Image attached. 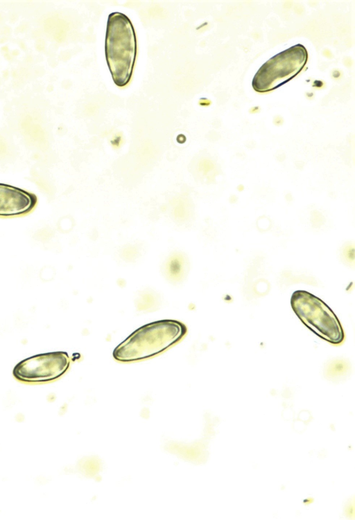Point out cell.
Instances as JSON below:
<instances>
[{"mask_svg": "<svg viewBox=\"0 0 355 520\" xmlns=\"http://www.w3.org/2000/svg\"><path fill=\"white\" fill-rule=\"evenodd\" d=\"M306 60V50L301 44L279 53L259 69L252 80L253 88L259 92L274 89L296 75Z\"/></svg>", "mask_w": 355, "mask_h": 520, "instance_id": "277c9868", "label": "cell"}, {"mask_svg": "<svg viewBox=\"0 0 355 520\" xmlns=\"http://www.w3.org/2000/svg\"><path fill=\"white\" fill-rule=\"evenodd\" d=\"M349 369V363L343 359H336L329 363L325 368V375L328 378L336 379L343 377Z\"/></svg>", "mask_w": 355, "mask_h": 520, "instance_id": "52a82bcc", "label": "cell"}, {"mask_svg": "<svg viewBox=\"0 0 355 520\" xmlns=\"http://www.w3.org/2000/svg\"><path fill=\"white\" fill-rule=\"evenodd\" d=\"M186 333L187 327L180 321H155L132 333L114 350L113 357L122 362L150 358L177 343Z\"/></svg>", "mask_w": 355, "mask_h": 520, "instance_id": "6da1fadb", "label": "cell"}, {"mask_svg": "<svg viewBox=\"0 0 355 520\" xmlns=\"http://www.w3.org/2000/svg\"><path fill=\"white\" fill-rule=\"evenodd\" d=\"M69 366L66 352H56L38 355L19 362L13 374L19 380L28 382L51 381L65 373Z\"/></svg>", "mask_w": 355, "mask_h": 520, "instance_id": "5b68a950", "label": "cell"}, {"mask_svg": "<svg viewBox=\"0 0 355 520\" xmlns=\"http://www.w3.org/2000/svg\"><path fill=\"white\" fill-rule=\"evenodd\" d=\"M37 202V196L21 188L0 183V217L24 215L32 211Z\"/></svg>", "mask_w": 355, "mask_h": 520, "instance_id": "8992f818", "label": "cell"}, {"mask_svg": "<svg viewBox=\"0 0 355 520\" xmlns=\"http://www.w3.org/2000/svg\"><path fill=\"white\" fill-rule=\"evenodd\" d=\"M105 52L114 83L126 85L132 76L137 55V39L130 19L119 12L109 15Z\"/></svg>", "mask_w": 355, "mask_h": 520, "instance_id": "7a4b0ae2", "label": "cell"}, {"mask_svg": "<svg viewBox=\"0 0 355 520\" xmlns=\"http://www.w3.org/2000/svg\"><path fill=\"white\" fill-rule=\"evenodd\" d=\"M291 304L300 321L319 337L335 346L344 343L345 334L338 317L319 298L297 290L292 294Z\"/></svg>", "mask_w": 355, "mask_h": 520, "instance_id": "3957f363", "label": "cell"}]
</instances>
